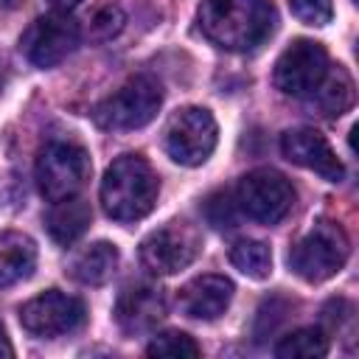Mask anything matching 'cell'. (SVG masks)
<instances>
[{
	"instance_id": "6da1fadb",
	"label": "cell",
	"mask_w": 359,
	"mask_h": 359,
	"mask_svg": "<svg viewBox=\"0 0 359 359\" xmlns=\"http://www.w3.org/2000/svg\"><path fill=\"white\" fill-rule=\"evenodd\" d=\"M202 34L224 50H250L261 45L278 22L272 0H202Z\"/></svg>"
},
{
	"instance_id": "7a4b0ae2",
	"label": "cell",
	"mask_w": 359,
	"mask_h": 359,
	"mask_svg": "<svg viewBox=\"0 0 359 359\" xmlns=\"http://www.w3.org/2000/svg\"><path fill=\"white\" fill-rule=\"evenodd\" d=\"M98 194H101V208L109 219L137 222L151 213L160 194V180L140 154H121L104 171Z\"/></svg>"
},
{
	"instance_id": "3957f363",
	"label": "cell",
	"mask_w": 359,
	"mask_h": 359,
	"mask_svg": "<svg viewBox=\"0 0 359 359\" xmlns=\"http://www.w3.org/2000/svg\"><path fill=\"white\" fill-rule=\"evenodd\" d=\"M90 171L93 165L87 149L73 140H48L39 149L34 165L36 188L48 202L76 196L90 180Z\"/></svg>"
},
{
	"instance_id": "277c9868",
	"label": "cell",
	"mask_w": 359,
	"mask_h": 359,
	"mask_svg": "<svg viewBox=\"0 0 359 359\" xmlns=\"http://www.w3.org/2000/svg\"><path fill=\"white\" fill-rule=\"evenodd\" d=\"M348 236L339 224L320 219L311 224V230L292 247L289 252V266L294 269L297 278L306 283H323L334 278L345 261H348Z\"/></svg>"
},
{
	"instance_id": "5b68a950",
	"label": "cell",
	"mask_w": 359,
	"mask_h": 359,
	"mask_svg": "<svg viewBox=\"0 0 359 359\" xmlns=\"http://www.w3.org/2000/svg\"><path fill=\"white\" fill-rule=\"evenodd\" d=\"M163 104V90L151 76H135L123 87H118L112 95L95 104L93 121L101 129L112 132H129L146 126Z\"/></svg>"
},
{
	"instance_id": "8992f818",
	"label": "cell",
	"mask_w": 359,
	"mask_h": 359,
	"mask_svg": "<svg viewBox=\"0 0 359 359\" xmlns=\"http://www.w3.org/2000/svg\"><path fill=\"white\" fill-rule=\"evenodd\" d=\"M219 140V126L205 107H185L168 118L163 146L180 165H202Z\"/></svg>"
},
{
	"instance_id": "52a82bcc",
	"label": "cell",
	"mask_w": 359,
	"mask_h": 359,
	"mask_svg": "<svg viewBox=\"0 0 359 359\" xmlns=\"http://www.w3.org/2000/svg\"><path fill=\"white\" fill-rule=\"evenodd\" d=\"M236 205L261 224H278L294 205V188L283 174L272 168H255L238 180Z\"/></svg>"
},
{
	"instance_id": "ba28073f",
	"label": "cell",
	"mask_w": 359,
	"mask_h": 359,
	"mask_svg": "<svg viewBox=\"0 0 359 359\" xmlns=\"http://www.w3.org/2000/svg\"><path fill=\"white\" fill-rule=\"evenodd\" d=\"M328 53L320 42L314 39H294L289 42V48L278 56L275 62V73L272 81L283 95H294V98H306L314 95L317 87L323 84V79L328 76Z\"/></svg>"
},
{
	"instance_id": "9c48e42d",
	"label": "cell",
	"mask_w": 359,
	"mask_h": 359,
	"mask_svg": "<svg viewBox=\"0 0 359 359\" xmlns=\"http://www.w3.org/2000/svg\"><path fill=\"white\" fill-rule=\"evenodd\" d=\"M76 45H79V25L62 11H53V14L34 20L25 28V34L20 36L22 56L34 67H42V70L65 62Z\"/></svg>"
},
{
	"instance_id": "30bf717a",
	"label": "cell",
	"mask_w": 359,
	"mask_h": 359,
	"mask_svg": "<svg viewBox=\"0 0 359 359\" xmlns=\"http://www.w3.org/2000/svg\"><path fill=\"white\" fill-rule=\"evenodd\" d=\"M84 303L73 294H65L59 289H48L36 297H31L28 303H22L20 309V325L31 334V337H42V339H53L62 334L76 331L84 323Z\"/></svg>"
},
{
	"instance_id": "8fae6325",
	"label": "cell",
	"mask_w": 359,
	"mask_h": 359,
	"mask_svg": "<svg viewBox=\"0 0 359 359\" xmlns=\"http://www.w3.org/2000/svg\"><path fill=\"white\" fill-rule=\"evenodd\" d=\"M199 252V233L185 222H168L149 233L140 244V261L154 275H174L185 269Z\"/></svg>"
},
{
	"instance_id": "7c38bea8",
	"label": "cell",
	"mask_w": 359,
	"mask_h": 359,
	"mask_svg": "<svg viewBox=\"0 0 359 359\" xmlns=\"http://www.w3.org/2000/svg\"><path fill=\"white\" fill-rule=\"evenodd\" d=\"M280 151L289 163L309 168L314 174H320L328 182H339L345 177V168L337 157V151L331 149V143L325 140V135H320L317 129L300 126V129H289L280 135Z\"/></svg>"
},
{
	"instance_id": "4fadbf2b",
	"label": "cell",
	"mask_w": 359,
	"mask_h": 359,
	"mask_svg": "<svg viewBox=\"0 0 359 359\" xmlns=\"http://www.w3.org/2000/svg\"><path fill=\"white\" fill-rule=\"evenodd\" d=\"M233 300V280L224 275H199L188 280L180 294L177 306L191 320H216L227 311Z\"/></svg>"
},
{
	"instance_id": "5bb4252c",
	"label": "cell",
	"mask_w": 359,
	"mask_h": 359,
	"mask_svg": "<svg viewBox=\"0 0 359 359\" xmlns=\"http://www.w3.org/2000/svg\"><path fill=\"white\" fill-rule=\"evenodd\" d=\"M165 317V297L154 286H132L115 303V320L126 334H146Z\"/></svg>"
},
{
	"instance_id": "9a60e30c",
	"label": "cell",
	"mask_w": 359,
	"mask_h": 359,
	"mask_svg": "<svg viewBox=\"0 0 359 359\" xmlns=\"http://www.w3.org/2000/svg\"><path fill=\"white\" fill-rule=\"evenodd\" d=\"M36 264V244L17 230H0V289L25 280Z\"/></svg>"
},
{
	"instance_id": "2e32d148",
	"label": "cell",
	"mask_w": 359,
	"mask_h": 359,
	"mask_svg": "<svg viewBox=\"0 0 359 359\" xmlns=\"http://www.w3.org/2000/svg\"><path fill=\"white\" fill-rule=\"evenodd\" d=\"M90 219H93L90 205L84 199H79V196H67V199L53 202V208L45 216V227H48V233H50V238L56 244H65L67 247L79 236L87 233Z\"/></svg>"
},
{
	"instance_id": "e0dca14e",
	"label": "cell",
	"mask_w": 359,
	"mask_h": 359,
	"mask_svg": "<svg viewBox=\"0 0 359 359\" xmlns=\"http://www.w3.org/2000/svg\"><path fill=\"white\" fill-rule=\"evenodd\" d=\"M118 247L109 241H95L73 255L70 275L84 286H101L107 283L118 269Z\"/></svg>"
},
{
	"instance_id": "ac0fdd59",
	"label": "cell",
	"mask_w": 359,
	"mask_h": 359,
	"mask_svg": "<svg viewBox=\"0 0 359 359\" xmlns=\"http://www.w3.org/2000/svg\"><path fill=\"white\" fill-rule=\"evenodd\" d=\"M314 95H317V107L323 109V115L339 118V115L353 104V81H351V76L337 65V70L323 79V84L317 87Z\"/></svg>"
},
{
	"instance_id": "d6986e66",
	"label": "cell",
	"mask_w": 359,
	"mask_h": 359,
	"mask_svg": "<svg viewBox=\"0 0 359 359\" xmlns=\"http://www.w3.org/2000/svg\"><path fill=\"white\" fill-rule=\"evenodd\" d=\"M325 353H328V337L314 325L297 328L275 345V356L280 359H320Z\"/></svg>"
},
{
	"instance_id": "ffe728a7",
	"label": "cell",
	"mask_w": 359,
	"mask_h": 359,
	"mask_svg": "<svg viewBox=\"0 0 359 359\" xmlns=\"http://www.w3.org/2000/svg\"><path fill=\"white\" fill-rule=\"evenodd\" d=\"M230 261L238 272H244L252 280H264L272 272V252L264 241L255 238H241L230 247Z\"/></svg>"
},
{
	"instance_id": "44dd1931",
	"label": "cell",
	"mask_w": 359,
	"mask_h": 359,
	"mask_svg": "<svg viewBox=\"0 0 359 359\" xmlns=\"http://www.w3.org/2000/svg\"><path fill=\"white\" fill-rule=\"evenodd\" d=\"M146 353L160 359H196L202 351L196 339L188 337L185 331H163L146 345Z\"/></svg>"
},
{
	"instance_id": "7402d4cb",
	"label": "cell",
	"mask_w": 359,
	"mask_h": 359,
	"mask_svg": "<svg viewBox=\"0 0 359 359\" xmlns=\"http://www.w3.org/2000/svg\"><path fill=\"white\" fill-rule=\"evenodd\" d=\"M236 210H238V205L230 196V191H216L205 199V219L219 230L236 227Z\"/></svg>"
},
{
	"instance_id": "603a6c76",
	"label": "cell",
	"mask_w": 359,
	"mask_h": 359,
	"mask_svg": "<svg viewBox=\"0 0 359 359\" xmlns=\"http://www.w3.org/2000/svg\"><path fill=\"white\" fill-rule=\"evenodd\" d=\"M123 22H126V20H123V11H121L118 6H104V8L95 11V17H93V22H90V34H93V39L107 42V39H112V36L121 34Z\"/></svg>"
},
{
	"instance_id": "cb8c5ba5",
	"label": "cell",
	"mask_w": 359,
	"mask_h": 359,
	"mask_svg": "<svg viewBox=\"0 0 359 359\" xmlns=\"http://www.w3.org/2000/svg\"><path fill=\"white\" fill-rule=\"evenodd\" d=\"M289 8L306 25H325L334 14L331 0H289Z\"/></svg>"
},
{
	"instance_id": "d4e9b609",
	"label": "cell",
	"mask_w": 359,
	"mask_h": 359,
	"mask_svg": "<svg viewBox=\"0 0 359 359\" xmlns=\"http://www.w3.org/2000/svg\"><path fill=\"white\" fill-rule=\"evenodd\" d=\"M50 6H53V11H62V14H67V11H73L81 0H48Z\"/></svg>"
},
{
	"instance_id": "484cf974",
	"label": "cell",
	"mask_w": 359,
	"mask_h": 359,
	"mask_svg": "<svg viewBox=\"0 0 359 359\" xmlns=\"http://www.w3.org/2000/svg\"><path fill=\"white\" fill-rule=\"evenodd\" d=\"M11 353H14V348H11V342H8V337H6V331L0 325V359H8Z\"/></svg>"
}]
</instances>
